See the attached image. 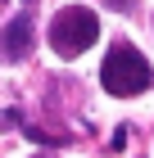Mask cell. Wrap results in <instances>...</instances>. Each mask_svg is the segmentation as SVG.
Segmentation results:
<instances>
[{"label":"cell","mask_w":154,"mask_h":158,"mask_svg":"<svg viewBox=\"0 0 154 158\" xmlns=\"http://www.w3.org/2000/svg\"><path fill=\"white\" fill-rule=\"evenodd\" d=\"M150 81H154V73L136 45H113L104 54V63H100V86L118 99H131L141 90H150Z\"/></svg>","instance_id":"1"},{"label":"cell","mask_w":154,"mask_h":158,"mask_svg":"<svg viewBox=\"0 0 154 158\" xmlns=\"http://www.w3.org/2000/svg\"><path fill=\"white\" fill-rule=\"evenodd\" d=\"M95 36H100V18H95L86 5H68V9H59L50 18V45H55V54H64V59L86 54V50L95 45Z\"/></svg>","instance_id":"2"},{"label":"cell","mask_w":154,"mask_h":158,"mask_svg":"<svg viewBox=\"0 0 154 158\" xmlns=\"http://www.w3.org/2000/svg\"><path fill=\"white\" fill-rule=\"evenodd\" d=\"M32 50V9H18L9 23L0 27V59H23Z\"/></svg>","instance_id":"3"},{"label":"cell","mask_w":154,"mask_h":158,"mask_svg":"<svg viewBox=\"0 0 154 158\" xmlns=\"http://www.w3.org/2000/svg\"><path fill=\"white\" fill-rule=\"evenodd\" d=\"M27 140H32V145H68L64 135H50V131H41V127H27Z\"/></svg>","instance_id":"4"},{"label":"cell","mask_w":154,"mask_h":158,"mask_svg":"<svg viewBox=\"0 0 154 158\" xmlns=\"http://www.w3.org/2000/svg\"><path fill=\"white\" fill-rule=\"evenodd\" d=\"M104 5H109V9H118V14H131V9H136V0H104Z\"/></svg>","instance_id":"5"}]
</instances>
